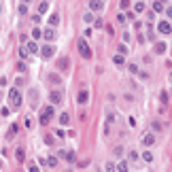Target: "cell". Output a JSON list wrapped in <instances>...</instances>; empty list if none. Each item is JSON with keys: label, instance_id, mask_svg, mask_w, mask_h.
Instances as JSON below:
<instances>
[{"label": "cell", "instance_id": "2", "mask_svg": "<svg viewBox=\"0 0 172 172\" xmlns=\"http://www.w3.org/2000/svg\"><path fill=\"white\" fill-rule=\"evenodd\" d=\"M9 102H11V108H19L21 106V94H19L17 87H13L11 92H9Z\"/></svg>", "mask_w": 172, "mask_h": 172}, {"label": "cell", "instance_id": "28", "mask_svg": "<svg viewBox=\"0 0 172 172\" xmlns=\"http://www.w3.org/2000/svg\"><path fill=\"white\" fill-rule=\"evenodd\" d=\"M138 157H140L138 151H130V153H128V159H130V161H138Z\"/></svg>", "mask_w": 172, "mask_h": 172}, {"label": "cell", "instance_id": "15", "mask_svg": "<svg viewBox=\"0 0 172 172\" xmlns=\"http://www.w3.org/2000/svg\"><path fill=\"white\" fill-rule=\"evenodd\" d=\"M58 68H60V70H68V68H70V60H68V58H60Z\"/></svg>", "mask_w": 172, "mask_h": 172}, {"label": "cell", "instance_id": "38", "mask_svg": "<svg viewBox=\"0 0 172 172\" xmlns=\"http://www.w3.org/2000/svg\"><path fill=\"white\" fill-rule=\"evenodd\" d=\"M113 153H115V155H119V157H121V155H123V147H115V149H113Z\"/></svg>", "mask_w": 172, "mask_h": 172}, {"label": "cell", "instance_id": "20", "mask_svg": "<svg viewBox=\"0 0 172 172\" xmlns=\"http://www.w3.org/2000/svg\"><path fill=\"white\" fill-rule=\"evenodd\" d=\"M68 121H70V115L68 113H62L60 115V125H68Z\"/></svg>", "mask_w": 172, "mask_h": 172}, {"label": "cell", "instance_id": "10", "mask_svg": "<svg viewBox=\"0 0 172 172\" xmlns=\"http://www.w3.org/2000/svg\"><path fill=\"white\" fill-rule=\"evenodd\" d=\"M87 100H89V92H87V89H81L79 96H77V102L79 104H87Z\"/></svg>", "mask_w": 172, "mask_h": 172}, {"label": "cell", "instance_id": "1", "mask_svg": "<svg viewBox=\"0 0 172 172\" xmlns=\"http://www.w3.org/2000/svg\"><path fill=\"white\" fill-rule=\"evenodd\" d=\"M53 106L51 104H47V106H43V111H41V115H38V121H41V125H49V121H51V117H53Z\"/></svg>", "mask_w": 172, "mask_h": 172}, {"label": "cell", "instance_id": "48", "mask_svg": "<svg viewBox=\"0 0 172 172\" xmlns=\"http://www.w3.org/2000/svg\"><path fill=\"white\" fill-rule=\"evenodd\" d=\"M0 170H2V159H0Z\"/></svg>", "mask_w": 172, "mask_h": 172}, {"label": "cell", "instance_id": "39", "mask_svg": "<svg viewBox=\"0 0 172 172\" xmlns=\"http://www.w3.org/2000/svg\"><path fill=\"white\" fill-rule=\"evenodd\" d=\"M117 21H119V23H125L128 19H125V15H123V13H119V15H117Z\"/></svg>", "mask_w": 172, "mask_h": 172}, {"label": "cell", "instance_id": "26", "mask_svg": "<svg viewBox=\"0 0 172 172\" xmlns=\"http://www.w3.org/2000/svg\"><path fill=\"white\" fill-rule=\"evenodd\" d=\"M128 161H119V164H117V170H119V172H128Z\"/></svg>", "mask_w": 172, "mask_h": 172}, {"label": "cell", "instance_id": "42", "mask_svg": "<svg viewBox=\"0 0 172 172\" xmlns=\"http://www.w3.org/2000/svg\"><path fill=\"white\" fill-rule=\"evenodd\" d=\"M153 130L159 132V130H161V123H159V121H153Z\"/></svg>", "mask_w": 172, "mask_h": 172}, {"label": "cell", "instance_id": "14", "mask_svg": "<svg viewBox=\"0 0 172 172\" xmlns=\"http://www.w3.org/2000/svg\"><path fill=\"white\" fill-rule=\"evenodd\" d=\"M26 49H28V53H32V55H36L41 49H38V45H36L34 41H30V43H26Z\"/></svg>", "mask_w": 172, "mask_h": 172}, {"label": "cell", "instance_id": "9", "mask_svg": "<svg viewBox=\"0 0 172 172\" xmlns=\"http://www.w3.org/2000/svg\"><path fill=\"white\" fill-rule=\"evenodd\" d=\"M166 49H168V45H166L164 41H157V43H155V47H153V51H155L157 55H164Z\"/></svg>", "mask_w": 172, "mask_h": 172}, {"label": "cell", "instance_id": "21", "mask_svg": "<svg viewBox=\"0 0 172 172\" xmlns=\"http://www.w3.org/2000/svg\"><path fill=\"white\" fill-rule=\"evenodd\" d=\"M47 11H49V2H41L38 4V15H45Z\"/></svg>", "mask_w": 172, "mask_h": 172}, {"label": "cell", "instance_id": "5", "mask_svg": "<svg viewBox=\"0 0 172 172\" xmlns=\"http://www.w3.org/2000/svg\"><path fill=\"white\" fill-rule=\"evenodd\" d=\"M58 157H60V159H66L68 164H75V161H77V153H75V151H66V149H64V151H60V153H58Z\"/></svg>", "mask_w": 172, "mask_h": 172}, {"label": "cell", "instance_id": "37", "mask_svg": "<svg viewBox=\"0 0 172 172\" xmlns=\"http://www.w3.org/2000/svg\"><path fill=\"white\" fill-rule=\"evenodd\" d=\"M17 70H19V72H26V62H17Z\"/></svg>", "mask_w": 172, "mask_h": 172}, {"label": "cell", "instance_id": "18", "mask_svg": "<svg viewBox=\"0 0 172 172\" xmlns=\"http://www.w3.org/2000/svg\"><path fill=\"white\" fill-rule=\"evenodd\" d=\"M161 11H166L164 2H153V13H161Z\"/></svg>", "mask_w": 172, "mask_h": 172}, {"label": "cell", "instance_id": "46", "mask_svg": "<svg viewBox=\"0 0 172 172\" xmlns=\"http://www.w3.org/2000/svg\"><path fill=\"white\" fill-rule=\"evenodd\" d=\"M45 142H47V144H53V136H45Z\"/></svg>", "mask_w": 172, "mask_h": 172}, {"label": "cell", "instance_id": "43", "mask_svg": "<svg viewBox=\"0 0 172 172\" xmlns=\"http://www.w3.org/2000/svg\"><path fill=\"white\" fill-rule=\"evenodd\" d=\"M102 26H104L102 19H96V21H94V28H102Z\"/></svg>", "mask_w": 172, "mask_h": 172}, {"label": "cell", "instance_id": "29", "mask_svg": "<svg viewBox=\"0 0 172 172\" xmlns=\"http://www.w3.org/2000/svg\"><path fill=\"white\" fill-rule=\"evenodd\" d=\"M117 53L125 58V53H128V47H125V45H119V47H117Z\"/></svg>", "mask_w": 172, "mask_h": 172}, {"label": "cell", "instance_id": "45", "mask_svg": "<svg viewBox=\"0 0 172 172\" xmlns=\"http://www.w3.org/2000/svg\"><path fill=\"white\" fill-rule=\"evenodd\" d=\"M166 15H168L170 19H172V6H166Z\"/></svg>", "mask_w": 172, "mask_h": 172}, {"label": "cell", "instance_id": "24", "mask_svg": "<svg viewBox=\"0 0 172 172\" xmlns=\"http://www.w3.org/2000/svg\"><path fill=\"white\" fill-rule=\"evenodd\" d=\"M17 130H19V128H17V123H13V125H11V130H9V134H6V138H13L15 134H17Z\"/></svg>", "mask_w": 172, "mask_h": 172}, {"label": "cell", "instance_id": "3", "mask_svg": "<svg viewBox=\"0 0 172 172\" xmlns=\"http://www.w3.org/2000/svg\"><path fill=\"white\" fill-rule=\"evenodd\" d=\"M77 49H79V53H81V58L92 60V49H89V45L85 43V38H79V43H77Z\"/></svg>", "mask_w": 172, "mask_h": 172}, {"label": "cell", "instance_id": "34", "mask_svg": "<svg viewBox=\"0 0 172 172\" xmlns=\"http://www.w3.org/2000/svg\"><path fill=\"white\" fill-rule=\"evenodd\" d=\"M28 172H41V168H38V166H36L34 161H32V164H28Z\"/></svg>", "mask_w": 172, "mask_h": 172}, {"label": "cell", "instance_id": "23", "mask_svg": "<svg viewBox=\"0 0 172 172\" xmlns=\"http://www.w3.org/2000/svg\"><path fill=\"white\" fill-rule=\"evenodd\" d=\"M47 166L55 168V166H58V157H55V155H49V157H47Z\"/></svg>", "mask_w": 172, "mask_h": 172}, {"label": "cell", "instance_id": "16", "mask_svg": "<svg viewBox=\"0 0 172 172\" xmlns=\"http://www.w3.org/2000/svg\"><path fill=\"white\" fill-rule=\"evenodd\" d=\"M47 21H49V28H55V26L60 23V15H58V13H53V15L49 17Z\"/></svg>", "mask_w": 172, "mask_h": 172}, {"label": "cell", "instance_id": "47", "mask_svg": "<svg viewBox=\"0 0 172 172\" xmlns=\"http://www.w3.org/2000/svg\"><path fill=\"white\" fill-rule=\"evenodd\" d=\"M170 81H172V68H170Z\"/></svg>", "mask_w": 172, "mask_h": 172}, {"label": "cell", "instance_id": "11", "mask_svg": "<svg viewBox=\"0 0 172 172\" xmlns=\"http://www.w3.org/2000/svg\"><path fill=\"white\" fill-rule=\"evenodd\" d=\"M43 38L47 41V45H51V41L55 38V30H53V28H47V30L43 32Z\"/></svg>", "mask_w": 172, "mask_h": 172}, {"label": "cell", "instance_id": "25", "mask_svg": "<svg viewBox=\"0 0 172 172\" xmlns=\"http://www.w3.org/2000/svg\"><path fill=\"white\" fill-rule=\"evenodd\" d=\"M142 159L147 161V164H151V161H153V153H151V151H144V153H142Z\"/></svg>", "mask_w": 172, "mask_h": 172}, {"label": "cell", "instance_id": "30", "mask_svg": "<svg viewBox=\"0 0 172 172\" xmlns=\"http://www.w3.org/2000/svg\"><path fill=\"white\" fill-rule=\"evenodd\" d=\"M17 11H19L21 15H26V13H28V4H26V2H21L19 6H17Z\"/></svg>", "mask_w": 172, "mask_h": 172}, {"label": "cell", "instance_id": "6", "mask_svg": "<svg viewBox=\"0 0 172 172\" xmlns=\"http://www.w3.org/2000/svg\"><path fill=\"white\" fill-rule=\"evenodd\" d=\"M38 53H41V55H43L45 60H49V58H53V55H55V47H53V45H43Z\"/></svg>", "mask_w": 172, "mask_h": 172}, {"label": "cell", "instance_id": "7", "mask_svg": "<svg viewBox=\"0 0 172 172\" xmlns=\"http://www.w3.org/2000/svg\"><path fill=\"white\" fill-rule=\"evenodd\" d=\"M89 9H92V13H100L104 11V2L102 0H89Z\"/></svg>", "mask_w": 172, "mask_h": 172}, {"label": "cell", "instance_id": "22", "mask_svg": "<svg viewBox=\"0 0 172 172\" xmlns=\"http://www.w3.org/2000/svg\"><path fill=\"white\" fill-rule=\"evenodd\" d=\"M41 36H43V30H41V28H34V30H32V41H34V43L38 41Z\"/></svg>", "mask_w": 172, "mask_h": 172}, {"label": "cell", "instance_id": "31", "mask_svg": "<svg viewBox=\"0 0 172 172\" xmlns=\"http://www.w3.org/2000/svg\"><path fill=\"white\" fill-rule=\"evenodd\" d=\"M134 11H136V13H142V11H144V2H136V4H134Z\"/></svg>", "mask_w": 172, "mask_h": 172}, {"label": "cell", "instance_id": "12", "mask_svg": "<svg viewBox=\"0 0 172 172\" xmlns=\"http://www.w3.org/2000/svg\"><path fill=\"white\" fill-rule=\"evenodd\" d=\"M142 144H144V147H153V144H155V136H153L151 132L144 134V136H142Z\"/></svg>", "mask_w": 172, "mask_h": 172}, {"label": "cell", "instance_id": "41", "mask_svg": "<svg viewBox=\"0 0 172 172\" xmlns=\"http://www.w3.org/2000/svg\"><path fill=\"white\" fill-rule=\"evenodd\" d=\"M119 6H121V9H130V0H121Z\"/></svg>", "mask_w": 172, "mask_h": 172}, {"label": "cell", "instance_id": "17", "mask_svg": "<svg viewBox=\"0 0 172 172\" xmlns=\"http://www.w3.org/2000/svg\"><path fill=\"white\" fill-rule=\"evenodd\" d=\"M113 64H115V66H123V64H125V58L119 55V53H115V55H113Z\"/></svg>", "mask_w": 172, "mask_h": 172}, {"label": "cell", "instance_id": "33", "mask_svg": "<svg viewBox=\"0 0 172 172\" xmlns=\"http://www.w3.org/2000/svg\"><path fill=\"white\" fill-rule=\"evenodd\" d=\"M106 172H117V164H113V161H108V164H106Z\"/></svg>", "mask_w": 172, "mask_h": 172}, {"label": "cell", "instance_id": "32", "mask_svg": "<svg viewBox=\"0 0 172 172\" xmlns=\"http://www.w3.org/2000/svg\"><path fill=\"white\" fill-rule=\"evenodd\" d=\"M128 70H130V72H132V75H138V72H140V70H138V66H136V64H128Z\"/></svg>", "mask_w": 172, "mask_h": 172}, {"label": "cell", "instance_id": "35", "mask_svg": "<svg viewBox=\"0 0 172 172\" xmlns=\"http://www.w3.org/2000/svg\"><path fill=\"white\" fill-rule=\"evenodd\" d=\"M49 81H51V83H60V75H55V72H53V75H49Z\"/></svg>", "mask_w": 172, "mask_h": 172}, {"label": "cell", "instance_id": "44", "mask_svg": "<svg viewBox=\"0 0 172 172\" xmlns=\"http://www.w3.org/2000/svg\"><path fill=\"white\" fill-rule=\"evenodd\" d=\"M159 98H161V102H164V104L168 102V94H166V92H161V96H159Z\"/></svg>", "mask_w": 172, "mask_h": 172}, {"label": "cell", "instance_id": "40", "mask_svg": "<svg viewBox=\"0 0 172 172\" xmlns=\"http://www.w3.org/2000/svg\"><path fill=\"white\" fill-rule=\"evenodd\" d=\"M77 166H79V168H85V166H89V161H87V159H83V161H77Z\"/></svg>", "mask_w": 172, "mask_h": 172}, {"label": "cell", "instance_id": "8", "mask_svg": "<svg viewBox=\"0 0 172 172\" xmlns=\"http://www.w3.org/2000/svg\"><path fill=\"white\" fill-rule=\"evenodd\" d=\"M157 30H159L161 34H170V32H172V26H170L168 19H164V21H159V23H157Z\"/></svg>", "mask_w": 172, "mask_h": 172}, {"label": "cell", "instance_id": "13", "mask_svg": "<svg viewBox=\"0 0 172 172\" xmlns=\"http://www.w3.org/2000/svg\"><path fill=\"white\" fill-rule=\"evenodd\" d=\"M15 159L19 161V164H23V161H26V151H23V147H17V149H15Z\"/></svg>", "mask_w": 172, "mask_h": 172}, {"label": "cell", "instance_id": "36", "mask_svg": "<svg viewBox=\"0 0 172 172\" xmlns=\"http://www.w3.org/2000/svg\"><path fill=\"white\" fill-rule=\"evenodd\" d=\"M9 113H11V108H9V106H2V108H0V115H2V117H6Z\"/></svg>", "mask_w": 172, "mask_h": 172}, {"label": "cell", "instance_id": "4", "mask_svg": "<svg viewBox=\"0 0 172 172\" xmlns=\"http://www.w3.org/2000/svg\"><path fill=\"white\" fill-rule=\"evenodd\" d=\"M62 102H64V92H62V89H53L49 94V104L55 106V104H62Z\"/></svg>", "mask_w": 172, "mask_h": 172}, {"label": "cell", "instance_id": "27", "mask_svg": "<svg viewBox=\"0 0 172 172\" xmlns=\"http://www.w3.org/2000/svg\"><path fill=\"white\" fill-rule=\"evenodd\" d=\"M83 21H85V23H94V21H96V19H94V13H85V15H83Z\"/></svg>", "mask_w": 172, "mask_h": 172}, {"label": "cell", "instance_id": "19", "mask_svg": "<svg viewBox=\"0 0 172 172\" xmlns=\"http://www.w3.org/2000/svg\"><path fill=\"white\" fill-rule=\"evenodd\" d=\"M28 55H30V53H28V49H26V45H21V47H19V58H21V62L28 60Z\"/></svg>", "mask_w": 172, "mask_h": 172}]
</instances>
